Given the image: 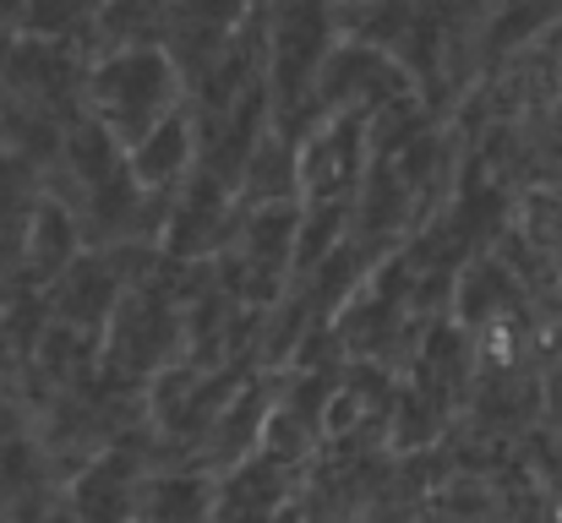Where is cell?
<instances>
[{
  "instance_id": "3",
  "label": "cell",
  "mask_w": 562,
  "mask_h": 523,
  "mask_svg": "<svg viewBox=\"0 0 562 523\" xmlns=\"http://www.w3.org/2000/svg\"><path fill=\"white\" fill-rule=\"evenodd\" d=\"M196 508H202V491H196L191 480H176V486L159 491V519L165 523H191Z\"/></svg>"
},
{
  "instance_id": "1",
  "label": "cell",
  "mask_w": 562,
  "mask_h": 523,
  "mask_svg": "<svg viewBox=\"0 0 562 523\" xmlns=\"http://www.w3.org/2000/svg\"><path fill=\"white\" fill-rule=\"evenodd\" d=\"M93 99L110 121V137L137 143L165 115H176V66L165 49H121L93 71Z\"/></svg>"
},
{
  "instance_id": "2",
  "label": "cell",
  "mask_w": 562,
  "mask_h": 523,
  "mask_svg": "<svg viewBox=\"0 0 562 523\" xmlns=\"http://www.w3.org/2000/svg\"><path fill=\"white\" fill-rule=\"evenodd\" d=\"M191 154H196L191 121L187 115H165L154 132H143L132 143V180L143 191H159V185H170V180H181L191 170Z\"/></svg>"
}]
</instances>
